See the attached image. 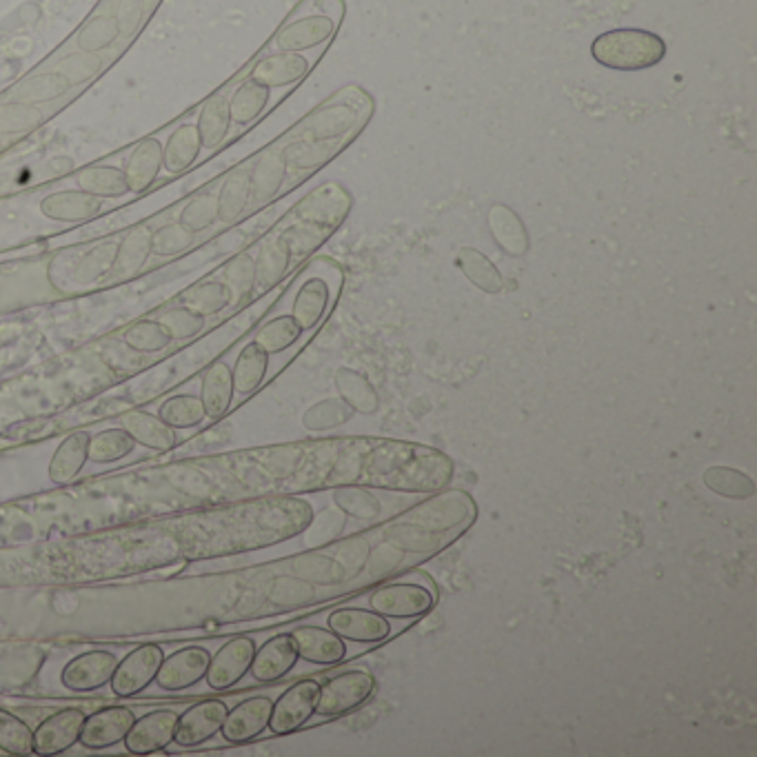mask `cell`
I'll return each mask as SVG.
<instances>
[{"label": "cell", "mask_w": 757, "mask_h": 757, "mask_svg": "<svg viewBox=\"0 0 757 757\" xmlns=\"http://www.w3.org/2000/svg\"><path fill=\"white\" fill-rule=\"evenodd\" d=\"M254 655H256V642L249 635H236L227 640L209 659L207 675H205L209 688L227 690L236 686L249 673Z\"/></svg>", "instance_id": "obj_8"}, {"label": "cell", "mask_w": 757, "mask_h": 757, "mask_svg": "<svg viewBox=\"0 0 757 757\" xmlns=\"http://www.w3.org/2000/svg\"><path fill=\"white\" fill-rule=\"evenodd\" d=\"M296 651L300 659L318 666H334L347 657V644L340 635H336L329 626H298L291 633Z\"/></svg>", "instance_id": "obj_18"}, {"label": "cell", "mask_w": 757, "mask_h": 757, "mask_svg": "<svg viewBox=\"0 0 757 757\" xmlns=\"http://www.w3.org/2000/svg\"><path fill=\"white\" fill-rule=\"evenodd\" d=\"M218 221L236 223L249 212V165L236 167L216 185Z\"/></svg>", "instance_id": "obj_27"}, {"label": "cell", "mask_w": 757, "mask_h": 757, "mask_svg": "<svg viewBox=\"0 0 757 757\" xmlns=\"http://www.w3.org/2000/svg\"><path fill=\"white\" fill-rule=\"evenodd\" d=\"M165 659V651L158 644H141L130 651L110 679L112 693L119 697H132L143 693L154 679Z\"/></svg>", "instance_id": "obj_7"}, {"label": "cell", "mask_w": 757, "mask_h": 757, "mask_svg": "<svg viewBox=\"0 0 757 757\" xmlns=\"http://www.w3.org/2000/svg\"><path fill=\"white\" fill-rule=\"evenodd\" d=\"M329 305H331L329 280L320 276H311L298 287L294 303H291V316L296 318L303 331H314L327 316Z\"/></svg>", "instance_id": "obj_23"}, {"label": "cell", "mask_w": 757, "mask_h": 757, "mask_svg": "<svg viewBox=\"0 0 757 757\" xmlns=\"http://www.w3.org/2000/svg\"><path fill=\"white\" fill-rule=\"evenodd\" d=\"M178 713L172 708L150 710L143 717H136L130 733L125 735V748L132 755H152L167 748L174 741Z\"/></svg>", "instance_id": "obj_14"}, {"label": "cell", "mask_w": 757, "mask_h": 757, "mask_svg": "<svg viewBox=\"0 0 757 757\" xmlns=\"http://www.w3.org/2000/svg\"><path fill=\"white\" fill-rule=\"evenodd\" d=\"M123 340L127 347H132L136 351L154 354V351L167 349L174 338L170 336V331L163 327L161 320H141L125 331Z\"/></svg>", "instance_id": "obj_42"}, {"label": "cell", "mask_w": 757, "mask_h": 757, "mask_svg": "<svg viewBox=\"0 0 757 757\" xmlns=\"http://www.w3.org/2000/svg\"><path fill=\"white\" fill-rule=\"evenodd\" d=\"M119 666V655L105 648H94L70 659L61 673V682L68 690L92 693L110 684Z\"/></svg>", "instance_id": "obj_10"}, {"label": "cell", "mask_w": 757, "mask_h": 757, "mask_svg": "<svg viewBox=\"0 0 757 757\" xmlns=\"http://www.w3.org/2000/svg\"><path fill=\"white\" fill-rule=\"evenodd\" d=\"M192 243H194V234L181 223H170L161 227L156 234H152V245L158 256H172L176 252L187 249Z\"/></svg>", "instance_id": "obj_47"}, {"label": "cell", "mask_w": 757, "mask_h": 757, "mask_svg": "<svg viewBox=\"0 0 757 757\" xmlns=\"http://www.w3.org/2000/svg\"><path fill=\"white\" fill-rule=\"evenodd\" d=\"M303 334L305 331L300 329L296 318L291 314H283L265 323L254 336V342H258L269 356H276L291 349L303 338Z\"/></svg>", "instance_id": "obj_38"}, {"label": "cell", "mask_w": 757, "mask_h": 757, "mask_svg": "<svg viewBox=\"0 0 757 757\" xmlns=\"http://www.w3.org/2000/svg\"><path fill=\"white\" fill-rule=\"evenodd\" d=\"M593 59L617 72H640L657 65L666 57V43L644 30H611L591 45Z\"/></svg>", "instance_id": "obj_2"}, {"label": "cell", "mask_w": 757, "mask_h": 757, "mask_svg": "<svg viewBox=\"0 0 757 757\" xmlns=\"http://www.w3.org/2000/svg\"><path fill=\"white\" fill-rule=\"evenodd\" d=\"M351 416H354V409L342 398L340 400L329 398V400H323V402L314 405L305 413L303 422H305V427L309 431H327V429H334V427H340V424L349 422Z\"/></svg>", "instance_id": "obj_43"}, {"label": "cell", "mask_w": 757, "mask_h": 757, "mask_svg": "<svg viewBox=\"0 0 757 757\" xmlns=\"http://www.w3.org/2000/svg\"><path fill=\"white\" fill-rule=\"evenodd\" d=\"M227 704L223 699L209 697L192 704L187 710L178 713L174 744L183 748H194L212 739L216 733H221V726L227 715Z\"/></svg>", "instance_id": "obj_11"}, {"label": "cell", "mask_w": 757, "mask_h": 757, "mask_svg": "<svg viewBox=\"0 0 757 757\" xmlns=\"http://www.w3.org/2000/svg\"><path fill=\"white\" fill-rule=\"evenodd\" d=\"M123 427L136 444L154 451H167L176 444V429L165 424L156 413L136 409L123 418Z\"/></svg>", "instance_id": "obj_31"}, {"label": "cell", "mask_w": 757, "mask_h": 757, "mask_svg": "<svg viewBox=\"0 0 757 757\" xmlns=\"http://www.w3.org/2000/svg\"><path fill=\"white\" fill-rule=\"evenodd\" d=\"M201 156L203 143L196 123H183L170 132L167 141L163 143V172L167 176H181L192 170Z\"/></svg>", "instance_id": "obj_22"}, {"label": "cell", "mask_w": 757, "mask_h": 757, "mask_svg": "<svg viewBox=\"0 0 757 757\" xmlns=\"http://www.w3.org/2000/svg\"><path fill=\"white\" fill-rule=\"evenodd\" d=\"M354 205L349 190L325 183L307 194L285 221L263 241L254 258L256 287L267 291L280 285L300 263L316 254L345 223Z\"/></svg>", "instance_id": "obj_1"}, {"label": "cell", "mask_w": 757, "mask_h": 757, "mask_svg": "<svg viewBox=\"0 0 757 757\" xmlns=\"http://www.w3.org/2000/svg\"><path fill=\"white\" fill-rule=\"evenodd\" d=\"M702 482L715 495H722L728 500H748L755 495V484L750 475L730 467H708L702 473Z\"/></svg>", "instance_id": "obj_39"}, {"label": "cell", "mask_w": 757, "mask_h": 757, "mask_svg": "<svg viewBox=\"0 0 757 757\" xmlns=\"http://www.w3.org/2000/svg\"><path fill=\"white\" fill-rule=\"evenodd\" d=\"M212 653L205 646H185L163 659L156 684L163 690H185L196 686L207 675Z\"/></svg>", "instance_id": "obj_16"}, {"label": "cell", "mask_w": 757, "mask_h": 757, "mask_svg": "<svg viewBox=\"0 0 757 757\" xmlns=\"http://www.w3.org/2000/svg\"><path fill=\"white\" fill-rule=\"evenodd\" d=\"M234 376H232V367L225 360L214 362L205 374H203V382H201V400L205 405L207 418L209 420H218L223 418L232 402H234Z\"/></svg>", "instance_id": "obj_26"}, {"label": "cell", "mask_w": 757, "mask_h": 757, "mask_svg": "<svg viewBox=\"0 0 757 757\" xmlns=\"http://www.w3.org/2000/svg\"><path fill=\"white\" fill-rule=\"evenodd\" d=\"M336 389L340 393V398L354 409V411H360V413H367V416H374L378 409H380V398L376 393V389L371 387V382L354 371V369H338L336 371Z\"/></svg>", "instance_id": "obj_32"}, {"label": "cell", "mask_w": 757, "mask_h": 757, "mask_svg": "<svg viewBox=\"0 0 757 757\" xmlns=\"http://www.w3.org/2000/svg\"><path fill=\"white\" fill-rule=\"evenodd\" d=\"M309 70L311 61L300 52H272L256 61L249 79L269 90H278L300 83L309 74Z\"/></svg>", "instance_id": "obj_19"}, {"label": "cell", "mask_w": 757, "mask_h": 757, "mask_svg": "<svg viewBox=\"0 0 757 757\" xmlns=\"http://www.w3.org/2000/svg\"><path fill=\"white\" fill-rule=\"evenodd\" d=\"M269 371V354L258 342H247L241 354L236 356L232 376H234V391L241 398H249L254 391L260 389Z\"/></svg>", "instance_id": "obj_30"}, {"label": "cell", "mask_w": 757, "mask_h": 757, "mask_svg": "<svg viewBox=\"0 0 757 757\" xmlns=\"http://www.w3.org/2000/svg\"><path fill=\"white\" fill-rule=\"evenodd\" d=\"M132 194H143L163 174V141L158 136H147L127 154L123 165Z\"/></svg>", "instance_id": "obj_21"}, {"label": "cell", "mask_w": 757, "mask_h": 757, "mask_svg": "<svg viewBox=\"0 0 757 757\" xmlns=\"http://www.w3.org/2000/svg\"><path fill=\"white\" fill-rule=\"evenodd\" d=\"M436 604L433 593L416 582H382L369 593V608L389 620H416Z\"/></svg>", "instance_id": "obj_5"}, {"label": "cell", "mask_w": 757, "mask_h": 757, "mask_svg": "<svg viewBox=\"0 0 757 757\" xmlns=\"http://www.w3.org/2000/svg\"><path fill=\"white\" fill-rule=\"evenodd\" d=\"M376 693V677L369 671H345L320 684L316 713L323 717H340L360 708Z\"/></svg>", "instance_id": "obj_4"}, {"label": "cell", "mask_w": 757, "mask_h": 757, "mask_svg": "<svg viewBox=\"0 0 757 757\" xmlns=\"http://www.w3.org/2000/svg\"><path fill=\"white\" fill-rule=\"evenodd\" d=\"M327 626L345 642L349 640L356 644H380L391 635L389 617L362 606H342L331 611Z\"/></svg>", "instance_id": "obj_9"}, {"label": "cell", "mask_w": 757, "mask_h": 757, "mask_svg": "<svg viewBox=\"0 0 757 757\" xmlns=\"http://www.w3.org/2000/svg\"><path fill=\"white\" fill-rule=\"evenodd\" d=\"M90 431H74L70 433L57 449L50 462V480L57 484H68L79 478L83 467L90 462L88 447H90Z\"/></svg>", "instance_id": "obj_29"}, {"label": "cell", "mask_w": 757, "mask_h": 757, "mask_svg": "<svg viewBox=\"0 0 757 757\" xmlns=\"http://www.w3.org/2000/svg\"><path fill=\"white\" fill-rule=\"evenodd\" d=\"M489 225L491 232L498 241V245L511 254V256H522L529 249V236L522 225V221L504 205H495L489 212Z\"/></svg>", "instance_id": "obj_34"}, {"label": "cell", "mask_w": 757, "mask_h": 757, "mask_svg": "<svg viewBox=\"0 0 757 757\" xmlns=\"http://www.w3.org/2000/svg\"><path fill=\"white\" fill-rule=\"evenodd\" d=\"M229 303H234V291L229 289L227 283H216V280L192 289L185 298V305L201 316L216 314L225 309Z\"/></svg>", "instance_id": "obj_44"}, {"label": "cell", "mask_w": 757, "mask_h": 757, "mask_svg": "<svg viewBox=\"0 0 757 757\" xmlns=\"http://www.w3.org/2000/svg\"><path fill=\"white\" fill-rule=\"evenodd\" d=\"M369 487H338L334 489V504L354 520L374 522L385 518V504Z\"/></svg>", "instance_id": "obj_33"}, {"label": "cell", "mask_w": 757, "mask_h": 757, "mask_svg": "<svg viewBox=\"0 0 757 757\" xmlns=\"http://www.w3.org/2000/svg\"><path fill=\"white\" fill-rule=\"evenodd\" d=\"M300 655L296 651V644L291 640L289 633H280L269 637L260 648H256V655L252 659V677L260 684H269L276 682L280 677H285L287 673L294 671V666L298 664Z\"/></svg>", "instance_id": "obj_20"}, {"label": "cell", "mask_w": 757, "mask_h": 757, "mask_svg": "<svg viewBox=\"0 0 757 757\" xmlns=\"http://www.w3.org/2000/svg\"><path fill=\"white\" fill-rule=\"evenodd\" d=\"M232 116H229V94H216L203 103L196 116V130L201 134L203 150L214 154L232 134Z\"/></svg>", "instance_id": "obj_25"}, {"label": "cell", "mask_w": 757, "mask_h": 757, "mask_svg": "<svg viewBox=\"0 0 757 757\" xmlns=\"http://www.w3.org/2000/svg\"><path fill=\"white\" fill-rule=\"evenodd\" d=\"M225 283L234 291V298H245L256 287V269H254V256L241 254L236 256L227 269H225Z\"/></svg>", "instance_id": "obj_45"}, {"label": "cell", "mask_w": 757, "mask_h": 757, "mask_svg": "<svg viewBox=\"0 0 757 757\" xmlns=\"http://www.w3.org/2000/svg\"><path fill=\"white\" fill-rule=\"evenodd\" d=\"M456 265L462 269V274L482 291L487 294H500L504 289V278L498 272V267L478 249L464 247L460 249Z\"/></svg>", "instance_id": "obj_37"}, {"label": "cell", "mask_w": 757, "mask_h": 757, "mask_svg": "<svg viewBox=\"0 0 757 757\" xmlns=\"http://www.w3.org/2000/svg\"><path fill=\"white\" fill-rule=\"evenodd\" d=\"M338 23L325 14H309L287 21L274 37V52H307L334 39Z\"/></svg>", "instance_id": "obj_15"}, {"label": "cell", "mask_w": 757, "mask_h": 757, "mask_svg": "<svg viewBox=\"0 0 757 757\" xmlns=\"http://www.w3.org/2000/svg\"><path fill=\"white\" fill-rule=\"evenodd\" d=\"M72 187L92 194L96 198H125L132 196L123 165H92L79 170L72 178Z\"/></svg>", "instance_id": "obj_24"}, {"label": "cell", "mask_w": 757, "mask_h": 757, "mask_svg": "<svg viewBox=\"0 0 757 757\" xmlns=\"http://www.w3.org/2000/svg\"><path fill=\"white\" fill-rule=\"evenodd\" d=\"M318 690H320V682L314 677L298 679L287 690H283L280 697L272 706V717H269L272 733L289 735L303 728L316 713Z\"/></svg>", "instance_id": "obj_6"}, {"label": "cell", "mask_w": 757, "mask_h": 757, "mask_svg": "<svg viewBox=\"0 0 757 757\" xmlns=\"http://www.w3.org/2000/svg\"><path fill=\"white\" fill-rule=\"evenodd\" d=\"M136 447L139 444L134 442V438L127 433L125 427H112L90 438L88 458L90 462H96V464H110V462H119L132 456Z\"/></svg>", "instance_id": "obj_36"}, {"label": "cell", "mask_w": 757, "mask_h": 757, "mask_svg": "<svg viewBox=\"0 0 757 757\" xmlns=\"http://www.w3.org/2000/svg\"><path fill=\"white\" fill-rule=\"evenodd\" d=\"M247 165H249V212L247 214H256L265 209L267 205H272L274 201H278L280 196L289 194L294 187L300 185L287 165L283 141H278L276 145H272L269 150L252 158Z\"/></svg>", "instance_id": "obj_3"}, {"label": "cell", "mask_w": 757, "mask_h": 757, "mask_svg": "<svg viewBox=\"0 0 757 757\" xmlns=\"http://www.w3.org/2000/svg\"><path fill=\"white\" fill-rule=\"evenodd\" d=\"M85 710L81 708H61L45 717L39 728H34V753L41 757H54L68 753L79 744Z\"/></svg>", "instance_id": "obj_12"}, {"label": "cell", "mask_w": 757, "mask_h": 757, "mask_svg": "<svg viewBox=\"0 0 757 757\" xmlns=\"http://www.w3.org/2000/svg\"><path fill=\"white\" fill-rule=\"evenodd\" d=\"M269 103H272V90L247 76L243 83H238V88L229 96L232 125L243 130L256 123L267 112Z\"/></svg>", "instance_id": "obj_28"}, {"label": "cell", "mask_w": 757, "mask_h": 757, "mask_svg": "<svg viewBox=\"0 0 757 757\" xmlns=\"http://www.w3.org/2000/svg\"><path fill=\"white\" fill-rule=\"evenodd\" d=\"M0 750L14 757L34 753V728L6 708H0Z\"/></svg>", "instance_id": "obj_41"}, {"label": "cell", "mask_w": 757, "mask_h": 757, "mask_svg": "<svg viewBox=\"0 0 757 757\" xmlns=\"http://www.w3.org/2000/svg\"><path fill=\"white\" fill-rule=\"evenodd\" d=\"M272 706L274 699L269 695H254L236 704L234 708L227 710L225 722L221 726L223 737L229 744H249L258 735L269 728V717H272Z\"/></svg>", "instance_id": "obj_13"}, {"label": "cell", "mask_w": 757, "mask_h": 757, "mask_svg": "<svg viewBox=\"0 0 757 757\" xmlns=\"http://www.w3.org/2000/svg\"><path fill=\"white\" fill-rule=\"evenodd\" d=\"M161 323L170 331L172 338H190V336H196L203 329L205 316L196 314L190 307H176V309L165 311L161 316Z\"/></svg>", "instance_id": "obj_46"}, {"label": "cell", "mask_w": 757, "mask_h": 757, "mask_svg": "<svg viewBox=\"0 0 757 757\" xmlns=\"http://www.w3.org/2000/svg\"><path fill=\"white\" fill-rule=\"evenodd\" d=\"M156 416L172 429H194L207 420L205 405L196 393H176L167 398Z\"/></svg>", "instance_id": "obj_35"}, {"label": "cell", "mask_w": 757, "mask_h": 757, "mask_svg": "<svg viewBox=\"0 0 757 757\" xmlns=\"http://www.w3.org/2000/svg\"><path fill=\"white\" fill-rule=\"evenodd\" d=\"M218 221V201H216V185L198 192L194 198L185 201L178 212V223L187 227L192 234L205 232L214 227Z\"/></svg>", "instance_id": "obj_40"}, {"label": "cell", "mask_w": 757, "mask_h": 757, "mask_svg": "<svg viewBox=\"0 0 757 757\" xmlns=\"http://www.w3.org/2000/svg\"><path fill=\"white\" fill-rule=\"evenodd\" d=\"M134 722H136V715L127 706H108V708L94 710L92 715H85L79 741L90 750H103V748L116 746L125 739Z\"/></svg>", "instance_id": "obj_17"}]
</instances>
